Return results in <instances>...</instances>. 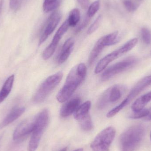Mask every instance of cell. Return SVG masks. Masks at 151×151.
<instances>
[{"instance_id": "cell-1", "label": "cell", "mask_w": 151, "mask_h": 151, "mask_svg": "<svg viewBox=\"0 0 151 151\" xmlns=\"http://www.w3.org/2000/svg\"><path fill=\"white\" fill-rule=\"evenodd\" d=\"M87 68L84 63L76 65L71 70L63 88L57 95L58 101L61 103L68 100L74 93L85 78Z\"/></svg>"}, {"instance_id": "cell-2", "label": "cell", "mask_w": 151, "mask_h": 151, "mask_svg": "<svg viewBox=\"0 0 151 151\" xmlns=\"http://www.w3.org/2000/svg\"><path fill=\"white\" fill-rule=\"evenodd\" d=\"M144 127L136 125L129 127L120 137L121 151H134L140 144L145 135Z\"/></svg>"}, {"instance_id": "cell-3", "label": "cell", "mask_w": 151, "mask_h": 151, "mask_svg": "<svg viewBox=\"0 0 151 151\" xmlns=\"http://www.w3.org/2000/svg\"><path fill=\"white\" fill-rule=\"evenodd\" d=\"M34 128L28 145V151H35L39 146L41 138L49 121V113L47 109L40 112L34 119Z\"/></svg>"}, {"instance_id": "cell-4", "label": "cell", "mask_w": 151, "mask_h": 151, "mask_svg": "<svg viewBox=\"0 0 151 151\" xmlns=\"http://www.w3.org/2000/svg\"><path fill=\"white\" fill-rule=\"evenodd\" d=\"M63 77V73L59 72L45 79L34 96L33 98L34 103L40 104L43 102L59 84Z\"/></svg>"}, {"instance_id": "cell-5", "label": "cell", "mask_w": 151, "mask_h": 151, "mask_svg": "<svg viewBox=\"0 0 151 151\" xmlns=\"http://www.w3.org/2000/svg\"><path fill=\"white\" fill-rule=\"evenodd\" d=\"M137 42L138 39L137 38L131 39L119 49L106 55L97 65L95 73L98 74L103 71L110 63L133 49Z\"/></svg>"}, {"instance_id": "cell-6", "label": "cell", "mask_w": 151, "mask_h": 151, "mask_svg": "<svg viewBox=\"0 0 151 151\" xmlns=\"http://www.w3.org/2000/svg\"><path fill=\"white\" fill-rule=\"evenodd\" d=\"M151 85V75L145 76L141 79L133 87L127 96L120 103V104L112 109L106 114L108 118H112L120 111L125 106L131 102L140 92L147 87Z\"/></svg>"}, {"instance_id": "cell-7", "label": "cell", "mask_w": 151, "mask_h": 151, "mask_svg": "<svg viewBox=\"0 0 151 151\" xmlns=\"http://www.w3.org/2000/svg\"><path fill=\"white\" fill-rule=\"evenodd\" d=\"M120 40L119 32L116 31L101 37L97 42L90 54L88 64L91 66L95 62L103 50L106 47L116 44Z\"/></svg>"}, {"instance_id": "cell-8", "label": "cell", "mask_w": 151, "mask_h": 151, "mask_svg": "<svg viewBox=\"0 0 151 151\" xmlns=\"http://www.w3.org/2000/svg\"><path fill=\"white\" fill-rule=\"evenodd\" d=\"M116 130L113 127H108L100 132L95 137L91 147L93 151H109L113 141Z\"/></svg>"}, {"instance_id": "cell-9", "label": "cell", "mask_w": 151, "mask_h": 151, "mask_svg": "<svg viewBox=\"0 0 151 151\" xmlns=\"http://www.w3.org/2000/svg\"><path fill=\"white\" fill-rule=\"evenodd\" d=\"M124 87L121 85H115L111 86L105 91L98 100L96 106L100 110L115 103L119 100L124 92Z\"/></svg>"}, {"instance_id": "cell-10", "label": "cell", "mask_w": 151, "mask_h": 151, "mask_svg": "<svg viewBox=\"0 0 151 151\" xmlns=\"http://www.w3.org/2000/svg\"><path fill=\"white\" fill-rule=\"evenodd\" d=\"M137 59L134 57H130L124 59L106 69L102 74L101 80L103 81H108L115 76L125 71L136 64Z\"/></svg>"}, {"instance_id": "cell-11", "label": "cell", "mask_w": 151, "mask_h": 151, "mask_svg": "<svg viewBox=\"0 0 151 151\" xmlns=\"http://www.w3.org/2000/svg\"><path fill=\"white\" fill-rule=\"evenodd\" d=\"M61 18V13L58 11L55 12L50 15L42 30L39 39V45L43 43L53 32L60 22Z\"/></svg>"}, {"instance_id": "cell-12", "label": "cell", "mask_w": 151, "mask_h": 151, "mask_svg": "<svg viewBox=\"0 0 151 151\" xmlns=\"http://www.w3.org/2000/svg\"><path fill=\"white\" fill-rule=\"evenodd\" d=\"M69 27L70 26L68 24V21L66 20L59 27L55 34V36L53 37L51 43L43 51L42 54V58L43 59L45 60H47L53 55L57 47L60 40L64 35L67 32Z\"/></svg>"}, {"instance_id": "cell-13", "label": "cell", "mask_w": 151, "mask_h": 151, "mask_svg": "<svg viewBox=\"0 0 151 151\" xmlns=\"http://www.w3.org/2000/svg\"><path fill=\"white\" fill-rule=\"evenodd\" d=\"M34 121L28 122L23 121L17 127L13 133V140L14 141L20 140L32 134L34 128Z\"/></svg>"}, {"instance_id": "cell-14", "label": "cell", "mask_w": 151, "mask_h": 151, "mask_svg": "<svg viewBox=\"0 0 151 151\" xmlns=\"http://www.w3.org/2000/svg\"><path fill=\"white\" fill-rule=\"evenodd\" d=\"M81 102V99L78 97L73 98L67 101L60 110V116L63 118H66L71 115L79 107Z\"/></svg>"}, {"instance_id": "cell-15", "label": "cell", "mask_w": 151, "mask_h": 151, "mask_svg": "<svg viewBox=\"0 0 151 151\" xmlns=\"http://www.w3.org/2000/svg\"><path fill=\"white\" fill-rule=\"evenodd\" d=\"M74 41L69 38L65 42L58 58V63L61 65L64 63L69 58L74 47Z\"/></svg>"}, {"instance_id": "cell-16", "label": "cell", "mask_w": 151, "mask_h": 151, "mask_svg": "<svg viewBox=\"0 0 151 151\" xmlns=\"http://www.w3.org/2000/svg\"><path fill=\"white\" fill-rule=\"evenodd\" d=\"M25 111L24 107H14L7 114L0 124V129L12 123L23 114Z\"/></svg>"}, {"instance_id": "cell-17", "label": "cell", "mask_w": 151, "mask_h": 151, "mask_svg": "<svg viewBox=\"0 0 151 151\" xmlns=\"http://www.w3.org/2000/svg\"><path fill=\"white\" fill-rule=\"evenodd\" d=\"M15 76H10L4 82L0 91V104L2 103L9 95L13 87Z\"/></svg>"}, {"instance_id": "cell-18", "label": "cell", "mask_w": 151, "mask_h": 151, "mask_svg": "<svg viewBox=\"0 0 151 151\" xmlns=\"http://www.w3.org/2000/svg\"><path fill=\"white\" fill-rule=\"evenodd\" d=\"M151 101V91L138 98L131 106L133 111H140L144 109V107Z\"/></svg>"}, {"instance_id": "cell-19", "label": "cell", "mask_w": 151, "mask_h": 151, "mask_svg": "<svg viewBox=\"0 0 151 151\" xmlns=\"http://www.w3.org/2000/svg\"><path fill=\"white\" fill-rule=\"evenodd\" d=\"M91 107V101H87L84 102L83 104L79 106L74 112V118L76 120L79 121L83 118L88 115L89 114V112Z\"/></svg>"}, {"instance_id": "cell-20", "label": "cell", "mask_w": 151, "mask_h": 151, "mask_svg": "<svg viewBox=\"0 0 151 151\" xmlns=\"http://www.w3.org/2000/svg\"><path fill=\"white\" fill-rule=\"evenodd\" d=\"M80 20V12L78 9L72 10L67 19L70 27L76 26Z\"/></svg>"}, {"instance_id": "cell-21", "label": "cell", "mask_w": 151, "mask_h": 151, "mask_svg": "<svg viewBox=\"0 0 151 151\" xmlns=\"http://www.w3.org/2000/svg\"><path fill=\"white\" fill-rule=\"evenodd\" d=\"M60 0H44L43 4V11L48 13L55 10L60 5Z\"/></svg>"}, {"instance_id": "cell-22", "label": "cell", "mask_w": 151, "mask_h": 151, "mask_svg": "<svg viewBox=\"0 0 151 151\" xmlns=\"http://www.w3.org/2000/svg\"><path fill=\"white\" fill-rule=\"evenodd\" d=\"M78 122L82 129L84 131H90L93 128V123L89 114Z\"/></svg>"}, {"instance_id": "cell-23", "label": "cell", "mask_w": 151, "mask_h": 151, "mask_svg": "<svg viewBox=\"0 0 151 151\" xmlns=\"http://www.w3.org/2000/svg\"><path fill=\"white\" fill-rule=\"evenodd\" d=\"M100 1L99 0L95 1L92 3L90 6L88 7L87 16L88 17L91 18L96 14L100 8Z\"/></svg>"}, {"instance_id": "cell-24", "label": "cell", "mask_w": 151, "mask_h": 151, "mask_svg": "<svg viewBox=\"0 0 151 151\" xmlns=\"http://www.w3.org/2000/svg\"><path fill=\"white\" fill-rule=\"evenodd\" d=\"M149 113V110L146 109H143L140 111H133L132 113L129 115V118L131 119H137L141 118L146 117Z\"/></svg>"}, {"instance_id": "cell-25", "label": "cell", "mask_w": 151, "mask_h": 151, "mask_svg": "<svg viewBox=\"0 0 151 151\" xmlns=\"http://www.w3.org/2000/svg\"><path fill=\"white\" fill-rule=\"evenodd\" d=\"M141 35L142 39L144 43L149 45L151 43V33L147 28L144 27L141 30Z\"/></svg>"}, {"instance_id": "cell-26", "label": "cell", "mask_w": 151, "mask_h": 151, "mask_svg": "<svg viewBox=\"0 0 151 151\" xmlns=\"http://www.w3.org/2000/svg\"><path fill=\"white\" fill-rule=\"evenodd\" d=\"M102 16H101V15L99 16V17L96 19L94 23L91 25L89 29H88L87 33H88V34L90 35L93 33V32H94L98 28V27H99L100 23H101V21H102Z\"/></svg>"}, {"instance_id": "cell-27", "label": "cell", "mask_w": 151, "mask_h": 151, "mask_svg": "<svg viewBox=\"0 0 151 151\" xmlns=\"http://www.w3.org/2000/svg\"><path fill=\"white\" fill-rule=\"evenodd\" d=\"M123 3L124 7L127 11L133 12L136 10V6L131 0H124Z\"/></svg>"}, {"instance_id": "cell-28", "label": "cell", "mask_w": 151, "mask_h": 151, "mask_svg": "<svg viewBox=\"0 0 151 151\" xmlns=\"http://www.w3.org/2000/svg\"><path fill=\"white\" fill-rule=\"evenodd\" d=\"M22 0H10L9 7L12 10H18L21 7Z\"/></svg>"}, {"instance_id": "cell-29", "label": "cell", "mask_w": 151, "mask_h": 151, "mask_svg": "<svg viewBox=\"0 0 151 151\" xmlns=\"http://www.w3.org/2000/svg\"><path fill=\"white\" fill-rule=\"evenodd\" d=\"M90 18L88 17L87 16V17L85 18L83 21L81 23V24L76 29L75 33H78L80 32L83 29H84V28L87 26L89 22Z\"/></svg>"}, {"instance_id": "cell-30", "label": "cell", "mask_w": 151, "mask_h": 151, "mask_svg": "<svg viewBox=\"0 0 151 151\" xmlns=\"http://www.w3.org/2000/svg\"><path fill=\"white\" fill-rule=\"evenodd\" d=\"M81 7L83 9L88 8L90 0H77Z\"/></svg>"}, {"instance_id": "cell-31", "label": "cell", "mask_w": 151, "mask_h": 151, "mask_svg": "<svg viewBox=\"0 0 151 151\" xmlns=\"http://www.w3.org/2000/svg\"><path fill=\"white\" fill-rule=\"evenodd\" d=\"M145 119L147 120H151V108L150 110H149V114L145 117Z\"/></svg>"}, {"instance_id": "cell-32", "label": "cell", "mask_w": 151, "mask_h": 151, "mask_svg": "<svg viewBox=\"0 0 151 151\" xmlns=\"http://www.w3.org/2000/svg\"><path fill=\"white\" fill-rule=\"evenodd\" d=\"M4 4V0H1L0 1V13L1 12L3 6Z\"/></svg>"}, {"instance_id": "cell-33", "label": "cell", "mask_w": 151, "mask_h": 151, "mask_svg": "<svg viewBox=\"0 0 151 151\" xmlns=\"http://www.w3.org/2000/svg\"><path fill=\"white\" fill-rule=\"evenodd\" d=\"M68 148L67 147H65V148H63L62 150H60L59 151H67Z\"/></svg>"}, {"instance_id": "cell-34", "label": "cell", "mask_w": 151, "mask_h": 151, "mask_svg": "<svg viewBox=\"0 0 151 151\" xmlns=\"http://www.w3.org/2000/svg\"><path fill=\"white\" fill-rule=\"evenodd\" d=\"M73 151H83V149H78L77 150H76Z\"/></svg>"}, {"instance_id": "cell-35", "label": "cell", "mask_w": 151, "mask_h": 151, "mask_svg": "<svg viewBox=\"0 0 151 151\" xmlns=\"http://www.w3.org/2000/svg\"><path fill=\"white\" fill-rule=\"evenodd\" d=\"M3 136V135L2 134L0 136V143H1V140Z\"/></svg>"}, {"instance_id": "cell-36", "label": "cell", "mask_w": 151, "mask_h": 151, "mask_svg": "<svg viewBox=\"0 0 151 151\" xmlns=\"http://www.w3.org/2000/svg\"><path fill=\"white\" fill-rule=\"evenodd\" d=\"M150 139H151V133H150Z\"/></svg>"}]
</instances>
